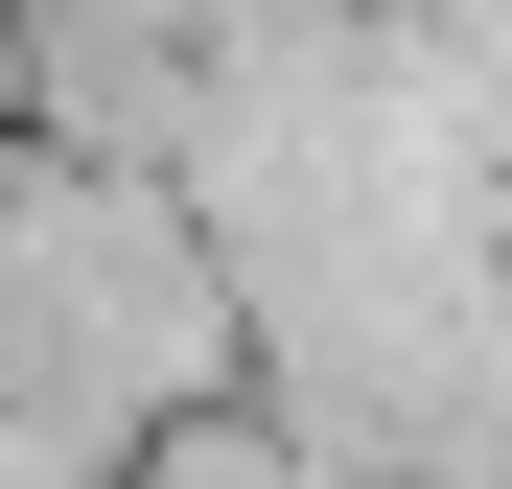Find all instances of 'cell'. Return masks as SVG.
Masks as SVG:
<instances>
[{
  "mask_svg": "<svg viewBox=\"0 0 512 489\" xmlns=\"http://www.w3.org/2000/svg\"><path fill=\"white\" fill-rule=\"evenodd\" d=\"M117 489H350V466H326V443L280 420V396H210V420H163Z\"/></svg>",
  "mask_w": 512,
  "mask_h": 489,
  "instance_id": "cell-1",
  "label": "cell"
},
{
  "mask_svg": "<svg viewBox=\"0 0 512 489\" xmlns=\"http://www.w3.org/2000/svg\"><path fill=\"white\" fill-rule=\"evenodd\" d=\"M0 489H117V443H70V420H24V396H0Z\"/></svg>",
  "mask_w": 512,
  "mask_h": 489,
  "instance_id": "cell-2",
  "label": "cell"
}]
</instances>
